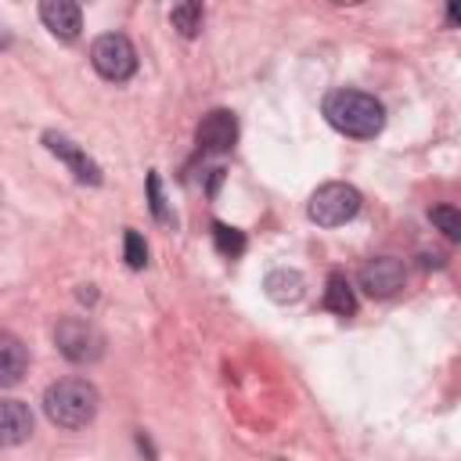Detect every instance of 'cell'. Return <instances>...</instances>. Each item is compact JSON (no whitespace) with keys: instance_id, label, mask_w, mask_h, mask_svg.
Returning <instances> with one entry per match:
<instances>
[{"instance_id":"cell-16","label":"cell","mask_w":461,"mask_h":461,"mask_svg":"<svg viewBox=\"0 0 461 461\" xmlns=\"http://www.w3.org/2000/svg\"><path fill=\"white\" fill-rule=\"evenodd\" d=\"M429 220L450 238V241H457L461 238V212L454 209V205H436L432 212H429Z\"/></svg>"},{"instance_id":"cell-10","label":"cell","mask_w":461,"mask_h":461,"mask_svg":"<svg viewBox=\"0 0 461 461\" xmlns=\"http://www.w3.org/2000/svg\"><path fill=\"white\" fill-rule=\"evenodd\" d=\"M32 436V411L22 400H0V447H18Z\"/></svg>"},{"instance_id":"cell-6","label":"cell","mask_w":461,"mask_h":461,"mask_svg":"<svg viewBox=\"0 0 461 461\" xmlns=\"http://www.w3.org/2000/svg\"><path fill=\"white\" fill-rule=\"evenodd\" d=\"M360 288L371 295V299H389V295H396L400 288H403V281H407V270H403V263L400 259H393V256H375V259H367L364 267H360Z\"/></svg>"},{"instance_id":"cell-17","label":"cell","mask_w":461,"mask_h":461,"mask_svg":"<svg viewBox=\"0 0 461 461\" xmlns=\"http://www.w3.org/2000/svg\"><path fill=\"white\" fill-rule=\"evenodd\" d=\"M122 256H126V267H133V270H140L148 263V245H144V238L137 230L122 234Z\"/></svg>"},{"instance_id":"cell-11","label":"cell","mask_w":461,"mask_h":461,"mask_svg":"<svg viewBox=\"0 0 461 461\" xmlns=\"http://www.w3.org/2000/svg\"><path fill=\"white\" fill-rule=\"evenodd\" d=\"M263 292H267V299H274V303L288 306V303H299V299H303V292H306V277H303L299 270L277 267V270H270V274H267Z\"/></svg>"},{"instance_id":"cell-12","label":"cell","mask_w":461,"mask_h":461,"mask_svg":"<svg viewBox=\"0 0 461 461\" xmlns=\"http://www.w3.org/2000/svg\"><path fill=\"white\" fill-rule=\"evenodd\" d=\"M25 367H29V349L14 335H0V389L18 385Z\"/></svg>"},{"instance_id":"cell-18","label":"cell","mask_w":461,"mask_h":461,"mask_svg":"<svg viewBox=\"0 0 461 461\" xmlns=\"http://www.w3.org/2000/svg\"><path fill=\"white\" fill-rule=\"evenodd\" d=\"M148 205H151V216H155L158 223H173V216H169V209H166L162 184H158V173H155V169L148 173Z\"/></svg>"},{"instance_id":"cell-9","label":"cell","mask_w":461,"mask_h":461,"mask_svg":"<svg viewBox=\"0 0 461 461\" xmlns=\"http://www.w3.org/2000/svg\"><path fill=\"white\" fill-rule=\"evenodd\" d=\"M40 18L58 40H76L83 29V14L76 0H40Z\"/></svg>"},{"instance_id":"cell-20","label":"cell","mask_w":461,"mask_h":461,"mask_svg":"<svg viewBox=\"0 0 461 461\" xmlns=\"http://www.w3.org/2000/svg\"><path fill=\"white\" fill-rule=\"evenodd\" d=\"M447 18H450V25H457V0H450V7H447Z\"/></svg>"},{"instance_id":"cell-3","label":"cell","mask_w":461,"mask_h":461,"mask_svg":"<svg viewBox=\"0 0 461 461\" xmlns=\"http://www.w3.org/2000/svg\"><path fill=\"white\" fill-rule=\"evenodd\" d=\"M360 191L353 184H321L313 194H310V205H306V216L317 223V227H339V223H349L357 212H360Z\"/></svg>"},{"instance_id":"cell-5","label":"cell","mask_w":461,"mask_h":461,"mask_svg":"<svg viewBox=\"0 0 461 461\" xmlns=\"http://www.w3.org/2000/svg\"><path fill=\"white\" fill-rule=\"evenodd\" d=\"M90 61L97 68V76H104L108 83H122L137 72V50L122 32H104L94 40L90 47Z\"/></svg>"},{"instance_id":"cell-15","label":"cell","mask_w":461,"mask_h":461,"mask_svg":"<svg viewBox=\"0 0 461 461\" xmlns=\"http://www.w3.org/2000/svg\"><path fill=\"white\" fill-rule=\"evenodd\" d=\"M212 241H216V252L220 256H241L245 252V234L238 227H227V223H212Z\"/></svg>"},{"instance_id":"cell-22","label":"cell","mask_w":461,"mask_h":461,"mask_svg":"<svg viewBox=\"0 0 461 461\" xmlns=\"http://www.w3.org/2000/svg\"><path fill=\"white\" fill-rule=\"evenodd\" d=\"M335 7H353V4H360V0H331Z\"/></svg>"},{"instance_id":"cell-7","label":"cell","mask_w":461,"mask_h":461,"mask_svg":"<svg viewBox=\"0 0 461 461\" xmlns=\"http://www.w3.org/2000/svg\"><path fill=\"white\" fill-rule=\"evenodd\" d=\"M234 140H238V119H234V112L212 108L209 115H202V122H198V148L202 151L223 155V151L234 148Z\"/></svg>"},{"instance_id":"cell-2","label":"cell","mask_w":461,"mask_h":461,"mask_svg":"<svg viewBox=\"0 0 461 461\" xmlns=\"http://www.w3.org/2000/svg\"><path fill=\"white\" fill-rule=\"evenodd\" d=\"M97 403H101V396L86 378H61L54 385H47V393H43V414L58 429L90 425L97 414Z\"/></svg>"},{"instance_id":"cell-21","label":"cell","mask_w":461,"mask_h":461,"mask_svg":"<svg viewBox=\"0 0 461 461\" xmlns=\"http://www.w3.org/2000/svg\"><path fill=\"white\" fill-rule=\"evenodd\" d=\"M79 299H86V303H90V299H94V285H83V288H79Z\"/></svg>"},{"instance_id":"cell-1","label":"cell","mask_w":461,"mask_h":461,"mask_svg":"<svg viewBox=\"0 0 461 461\" xmlns=\"http://www.w3.org/2000/svg\"><path fill=\"white\" fill-rule=\"evenodd\" d=\"M324 119H328L339 133L367 140V137L382 133V126H385V108H382V101L371 97V94H360V90H331V94L324 97Z\"/></svg>"},{"instance_id":"cell-13","label":"cell","mask_w":461,"mask_h":461,"mask_svg":"<svg viewBox=\"0 0 461 461\" xmlns=\"http://www.w3.org/2000/svg\"><path fill=\"white\" fill-rule=\"evenodd\" d=\"M324 310L339 313V317H353L357 313V295L349 288V281L342 274H331L328 277V288H324Z\"/></svg>"},{"instance_id":"cell-19","label":"cell","mask_w":461,"mask_h":461,"mask_svg":"<svg viewBox=\"0 0 461 461\" xmlns=\"http://www.w3.org/2000/svg\"><path fill=\"white\" fill-rule=\"evenodd\" d=\"M212 176H209V194H216V187H220V180H223V169H209Z\"/></svg>"},{"instance_id":"cell-4","label":"cell","mask_w":461,"mask_h":461,"mask_svg":"<svg viewBox=\"0 0 461 461\" xmlns=\"http://www.w3.org/2000/svg\"><path fill=\"white\" fill-rule=\"evenodd\" d=\"M54 346L72 364H94L104 353V335L83 317H65L54 328Z\"/></svg>"},{"instance_id":"cell-8","label":"cell","mask_w":461,"mask_h":461,"mask_svg":"<svg viewBox=\"0 0 461 461\" xmlns=\"http://www.w3.org/2000/svg\"><path fill=\"white\" fill-rule=\"evenodd\" d=\"M43 144H47L50 155H58V158L72 169V176H76L79 184H90V187L101 184V166H97L83 148H76L68 137H61V133H43Z\"/></svg>"},{"instance_id":"cell-14","label":"cell","mask_w":461,"mask_h":461,"mask_svg":"<svg viewBox=\"0 0 461 461\" xmlns=\"http://www.w3.org/2000/svg\"><path fill=\"white\" fill-rule=\"evenodd\" d=\"M169 22H173V29L180 36H187V40L198 36L202 32V0H176Z\"/></svg>"}]
</instances>
